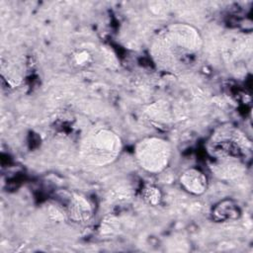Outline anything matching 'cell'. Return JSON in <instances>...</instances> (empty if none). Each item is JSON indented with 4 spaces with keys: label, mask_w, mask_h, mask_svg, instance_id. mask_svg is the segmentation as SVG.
Returning <instances> with one entry per match:
<instances>
[{
    "label": "cell",
    "mask_w": 253,
    "mask_h": 253,
    "mask_svg": "<svg viewBox=\"0 0 253 253\" xmlns=\"http://www.w3.org/2000/svg\"><path fill=\"white\" fill-rule=\"evenodd\" d=\"M143 199L150 205H157L160 202L161 194L159 189L153 186H149L144 189L143 191Z\"/></svg>",
    "instance_id": "5b68a950"
},
{
    "label": "cell",
    "mask_w": 253,
    "mask_h": 253,
    "mask_svg": "<svg viewBox=\"0 0 253 253\" xmlns=\"http://www.w3.org/2000/svg\"><path fill=\"white\" fill-rule=\"evenodd\" d=\"M135 154L139 165L143 169L157 173L168 165L171 148L168 142L161 138L148 137L137 144Z\"/></svg>",
    "instance_id": "7a4b0ae2"
},
{
    "label": "cell",
    "mask_w": 253,
    "mask_h": 253,
    "mask_svg": "<svg viewBox=\"0 0 253 253\" xmlns=\"http://www.w3.org/2000/svg\"><path fill=\"white\" fill-rule=\"evenodd\" d=\"M182 186L195 195L203 194L207 190L208 180L205 174L199 169L191 168L186 170L180 178Z\"/></svg>",
    "instance_id": "3957f363"
},
{
    "label": "cell",
    "mask_w": 253,
    "mask_h": 253,
    "mask_svg": "<svg viewBox=\"0 0 253 253\" xmlns=\"http://www.w3.org/2000/svg\"><path fill=\"white\" fill-rule=\"evenodd\" d=\"M121 140L113 130L98 128L92 131L82 145V156L90 164L105 165L120 153Z\"/></svg>",
    "instance_id": "6da1fadb"
},
{
    "label": "cell",
    "mask_w": 253,
    "mask_h": 253,
    "mask_svg": "<svg viewBox=\"0 0 253 253\" xmlns=\"http://www.w3.org/2000/svg\"><path fill=\"white\" fill-rule=\"evenodd\" d=\"M90 54L86 50H80L74 54V62L78 66L86 65L90 60Z\"/></svg>",
    "instance_id": "8992f818"
},
{
    "label": "cell",
    "mask_w": 253,
    "mask_h": 253,
    "mask_svg": "<svg viewBox=\"0 0 253 253\" xmlns=\"http://www.w3.org/2000/svg\"><path fill=\"white\" fill-rule=\"evenodd\" d=\"M69 212L73 219L77 221H83L88 219L89 215L91 214V207L84 198L77 196L71 202Z\"/></svg>",
    "instance_id": "277c9868"
}]
</instances>
